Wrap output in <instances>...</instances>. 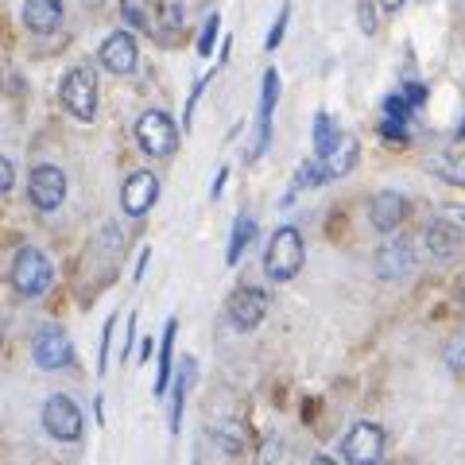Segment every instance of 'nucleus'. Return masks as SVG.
Segmentation results:
<instances>
[{
	"label": "nucleus",
	"mask_w": 465,
	"mask_h": 465,
	"mask_svg": "<svg viewBox=\"0 0 465 465\" xmlns=\"http://www.w3.org/2000/svg\"><path fill=\"white\" fill-rule=\"evenodd\" d=\"M302 260H307V244H302V232L295 225H280L268 241L264 252V272L272 283H291L302 272Z\"/></svg>",
	"instance_id": "f257e3e1"
},
{
	"label": "nucleus",
	"mask_w": 465,
	"mask_h": 465,
	"mask_svg": "<svg viewBox=\"0 0 465 465\" xmlns=\"http://www.w3.org/2000/svg\"><path fill=\"white\" fill-rule=\"evenodd\" d=\"M58 97H63V105H66L70 116H78V121H94V113H97V70L90 63L70 66Z\"/></svg>",
	"instance_id": "f03ea898"
},
{
	"label": "nucleus",
	"mask_w": 465,
	"mask_h": 465,
	"mask_svg": "<svg viewBox=\"0 0 465 465\" xmlns=\"http://www.w3.org/2000/svg\"><path fill=\"white\" fill-rule=\"evenodd\" d=\"M51 280H54L51 260L43 256L39 249L27 244V249L16 252V260H12V287H16L24 299H39L43 291L51 287Z\"/></svg>",
	"instance_id": "7ed1b4c3"
},
{
	"label": "nucleus",
	"mask_w": 465,
	"mask_h": 465,
	"mask_svg": "<svg viewBox=\"0 0 465 465\" xmlns=\"http://www.w3.org/2000/svg\"><path fill=\"white\" fill-rule=\"evenodd\" d=\"M136 140L148 155L163 159L179 148V128H174V121L163 109H148V113H140V121H136Z\"/></svg>",
	"instance_id": "20e7f679"
},
{
	"label": "nucleus",
	"mask_w": 465,
	"mask_h": 465,
	"mask_svg": "<svg viewBox=\"0 0 465 465\" xmlns=\"http://www.w3.org/2000/svg\"><path fill=\"white\" fill-rule=\"evenodd\" d=\"M345 465H376L384 458V430L376 423H353L341 442Z\"/></svg>",
	"instance_id": "39448f33"
},
{
	"label": "nucleus",
	"mask_w": 465,
	"mask_h": 465,
	"mask_svg": "<svg viewBox=\"0 0 465 465\" xmlns=\"http://www.w3.org/2000/svg\"><path fill=\"white\" fill-rule=\"evenodd\" d=\"M43 427H47V434L58 442H78L85 423H82V411H78L74 400L51 396L47 403H43Z\"/></svg>",
	"instance_id": "423d86ee"
},
{
	"label": "nucleus",
	"mask_w": 465,
	"mask_h": 465,
	"mask_svg": "<svg viewBox=\"0 0 465 465\" xmlns=\"http://www.w3.org/2000/svg\"><path fill=\"white\" fill-rule=\"evenodd\" d=\"M27 198H32V206L43 210V213H51L63 206V198H66V174L58 171L54 163H39L32 171V179H27Z\"/></svg>",
	"instance_id": "0eeeda50"
},
{
	"label": "nucleus",
	"mask_w": 465,
	"mask_h": 465,
	"mask_svg": "<svg viewBox=\"0 0 465 465\" xmlns=\"http://www.w3.org/2000/svg\"><path fill=\"white\" fill-rule=\"evenodd\" d=\"M32 357H35L39 369L54 372V369H66L70 361H74V345H70V338L58 326H43L32 341Z\"/></svg>",
	"instance_id": "6e6552de"
},
{
	"label": "nucleus",
	"mask_w": 465,
	"mask_h": 465,
	"mask_svg": "<svg viewBox=\"0 0 465 465\" xmlns=\"http://www.w3.org/2000/svg\"><path fill=\"white\" fill-rule=\"evenodd\" d=\"M275 101H280V74L268 70L264 74V90H260V109H256V136L249 143V159H260L272 143V113H275Z\"/></svg>",
	"instance_id": "1a4fd4ad"
},
{
	"label": "nucleus",
	"mask_w": 465,
	"mask_h": 465,
	"mask_svg": "<svg viewBox=\"0 0 465 465\" xmlns=\"http://www.w3.org/2000/svg\"><path fill=\"white\" fill-rule=\"evenodd\" d=\"M268 314V295L260 287H241L229 299V322L237 330H256Z\"/></svg>",
	"instance_id": "9d476101"
},
{
	"label": "nucleus",
	"mask_w": 465,
	"mask_h": 465,
	"mask_svg": "<svg viewBox=\"0 0 465 465\" xmlns=\"http://www.w3.org/2000/svg\"><path fill=\"white\" fill-rule=\"evenodd\" d=\"M97 58H101V66H105V70H113V74H133L136 58H140L133 32H113L105 43H101Z\"/></svg>",
	"instance_id": "9b49d317"
},
{
	"label": "nucleus",
	"mask_w": 465,
	"mask_h": 465,
	"mask_svg": "<svg viewBox=\"0 0 465 465\" xmlns=\"http://www.w3.org/2000/svg\"><path fill=\"white\" fill-rule=\"evenodd\" d=\"M155 198H159V179L152 171H136L133 179L124 183V191H121V206H124V213L143 217L155 206Z\"/></svg>",
	"instance_id": "f8f14e48"
},
{
	"label": "nucleus",
	"mask_w": 465,
	"mask_h": 465,
	"mask_svg": "<svg viewBox=\"0 0 465 465\" xmlns=\"http://www.w3.org/2000/svg\"><path fill=\"white\" fill-rule=\"evenodd\" d=\"M415 268V249H411V241H388L381 244V252H376V272H381V280H403L407 272Z\"/></svg>",
	"instance_id": "ddd939ff"
},
{
	"label": "nucleus",
	"mask_w": 465,
	"mask_h": 465,
	"mask_svg": "<svg viewBox=\"0 0 465 465\" xmlns=\"http://www.w3.org/2000/svg\"><path fill=\"white\" fill-rule=\"evenodd\" d=\"M407 217V198L396 194V191H381L372 202H369V222L372 229H381V232H391L400 222Z\"/></svg>",
	"instance_id": "4468645a"
},
{
	"label": "nucleus",
	"mask_w": 465,
	"mask_h": 465,
	"mask_svg": "<svg viewBox=\"0 0 465 465\" xmlns=\"http://www.w3.org/2000/svg\"><path fill=\"white\" fill-rule=\"evenodd\" d=\"M63 24V0H24V27L35 35H47Z\"/></svg>",
	"instance_id": "2eb2a0df"
},
{
	"label": "nucleus",
	"mask_w": 465,
	"mask_h": 465,
	"mask_svg": "<svg viewBox=\"0 0 465 465\" xmlns=\"http://www.w3.org/2000/svg\"><path fill=\"white\" fill-rule=\"evenodd\" d=\"M427 249L439 256V260H454L461 252V232L454 222H446V217H434L427 225Z\"/></svg>",
	"instance_id": "dca6fc26"
},
{
	"label": "nucleus",
	"mask_w": 465,
	"mask_h": 465,
	"mask_svg": "<svg viewBox=\"0 0 465 465\" xmlns=\"http://www.w3.org/2000/svg\"><path fill=\"white\" fill-rule=\"evenodd\" d=\"M411 105L403 101V94H388L384 97V113H381V133L391 140H403L407 136V124H411Z\"/></svg>",
	"instance_id": "f3484780"
},
{
	"label": "nucleus",
	"mask_w": 465,
	"mask_h": 465,
	"mask_svg": "<svg viewBox=\"0 0 465 465\" xmlns=\"http://www.w3.org/2000/svg\"><path fill=\"white\" fill-rule=\"evenodd\" d=\"M357 155H361L357 136H341V140H338V148L330 152V159H322V163H326V174H330V179H341V174H349V171L357 167Z\"/></svg>",
	"instance_id": "a211bd4d"
},
{
	"label": "nucleus",
	"mask_w": 465,
	"mask_h": 465,
	"mask_svg": "<svg viewBox=\"0 0 465 465\" xmlns=\"http://www.w3.org/2000/svg\"><path fill=\"white\" fill-rule=\"evenodd\" d=\"M427 171L439 174L442 183H454V186H465V152H439L427 159Z\"/></svg>",
	"instance_id": "6ab92c4d"
},
{
	"label": "nucleus",
	"mask_w": 465,
	"mask_h": 465,
	"mask_svg": "<svg viewBox=\"0 0 465 465\" xmlns=\"http://www.w3.org/2000/svg\"><path fill=\"white\" fill-rule=\"evenodd\" d=\"M338 124H333V116L330 113H318L314 116V159H330V152L338 148Z\"/></svg>",
	"instance_id": "aec40b11"
},
{
	"label": "nucleus",
	"mask_w": 465,
	"mask_h": 465,
	"mask_svg": "<svg viewBox=\"0 0 465 465\" xmlns=\"http://www.w3.org/2000/svg\"><path fill=\"white\" fill-rule=\"evenodd\" d=\"M326 179H330V174H326V163H322V159H302V167L295 171V183H291L287 202L295 198L299 191H314V186H322Z\"/></svg>",
	"instance_id": "412c9836"
},
{
	"label": "nucleus",
	"mask_w": 465,
	"mask_h": 465,
	"mask_svg": "<svg viewBox=\"0 0 465 465\" xmlns=\"http://www.w3.org/2000/svg\"><path fill=\"white\" fill-rule=\"evenodd\" d=\"M252 237H256V222H252L249 213L237 217V225H232V241H229V252H225L229 264H237V260L244 256V249L252 244Z\"/></svg>",
	"instance_id": "4be33fe9"
},
{
	"label": "nucleus",
	"mask_w": 465,
	"mask_h": 465,
	"mask_svg": "<svg viewBox=\"0 0 465 465\" xmlns=\"http://www.w3.org/2000/svg\"><path fill=\"white\" fill-rule=\"evenodd\" d=\"M183 20H186V12H183L179 0H159V5H155V32H159V35L179 32Z\"/></svg>",
	"instance_id": "5701e85b"
},
{
	"label": "nucleus",
	"mask_w": 465,
	"mask_h": 465,
	"mask_svg": "<svg viewBox=\"0 0 465 465\" xmlns=\"http://www.w3.org/2000/svg\"><path fill=\"white\" fill-rule=\"evenodd\" d=\"M174 330H179V322L171 318L167 330H163V345H159V376H155V391H159V396H163L167 384H171V365H174V361H171V345H174Z\"/></svg>",
	"instance_id": "b1692460"
},
{
	"label": "nucleus",
	"mask_w": 465,
	"mask_h": 465,
	"mask_svg": "<svg viewBox=\"0 0 465 465\" xmlns=\"http://www.w3.org/2000/svg\"><path fill=\"white\" fill-rule=\"evenodd\" d=\"M194 381V361L186 357L183 361V369H179V384H174V403H171V430H179L183 423V403H186V388H191Z\"/></svg>",
	"instance_id": "393cba45"
},
{
	"label": "nucleus",
	"mask_w": 465,
	"mask_h": 465,
	"mask_svg": "<svg viewBox=\"0 0 465 465\" xmlns=\"http://www.w3.org/2000/svg\"><path fill=\"white\" fill-rule=\"evenodd\" d=\"M446 365L454 372H465V333H458V338L446 345Z\"/></svg>",
	"instance_id": "a878e982"
},
{
	"label": "nucleus",
	"mask_w": 465,
	"mask_h": 465,
	"mask_svg": "<svg viewBox=\"0 0 465 465\" xmlns=\"http://www.w3.org/2000/svg\"><path fill=\"white\" fill-rule=\"evenodd\" d=\"M217 27H222V16H213L206 20V27H202V39H198V54H210L213 51V43H217Z\"/></svg>",
	"instance_id": "bb28decb"
},
{
	"label": "nucleus",
	"mask_w": 465,
	"mask_h": 465,
	"mask_svg": "<svg viewBox=\"0 0 465 465\" xmlns=\"http://www.w3.org/2000/svg\"><path fill=\"white\" fill-rule=\"evenodd\" d=\"M357 20H361V32L376 35V5L372 0H357Z\"/></svg>",
	"instance_id": "cd10ccee"
},
{
	"label": "nucleus",
	"mask_w": 465,
	"mask_h": 465,
	"mask_svg": "<svg viewBox=\"0 0 465 465\" xmlns=\"http://www.w3.org/2000/svg\"><path fill=\"white\" fill-rule=\"evenodd\" d=\"M287 20H291V8H280V16H275L272 32H268V39H264V47H268V51L280 47V39H283V32H287Z\"/></svg>",
	"instance_id": "c85d7f7f"
},
{
	"label": "nucleus",
	"mask_w": 465,
	"mask_h": 465,
	"mask_svg": "<svg viewBox=\"0 0 465 465\" xmlns=\"http://www.w3.org/2000/svg\"><path fill=\"white\" fill-rule=\"evenodd\" d=\"M403 101H407V105H411V109H423L427 105V85H407V90H403Z\"/></svg>",
	"instance_id": "c756f323"
},
{
	"label": "nucleus",
	"mask_w": 465,
	"mask_h": 465,
	"mask_svg": "<svg viewBox=\"0 0 465 465\" xmlns=\"http://www.w3.org/2000/svg\"><path fill=\"white\" fill-rule=\"evenodd\" d=\"M113 326H116V318H109L105 333H101V361H97V372H105V365H109V338H113Z\"/></svg>",
	"instance_id": "7c9ffc66"
},
{
	"label": "nucleus",
	"mask_w": 465,
	"mask_h": 465,
	"mask_svg": "<svg viewBox=\"0 0 465 465\" xmlns=\"http://www.w3.org/2000/svg\"><path fill=\"white\" fill-rule=\"evenodd\" d=\"M12 183H16V171H12V163H8L5 155H0V194H8Z\"/></svg>",
	"instance_id": "2f4dec72"
},
{
	"label": "nucleus",
	"mask_w": 465,
	"mask_h": 465,
	"mask_svg": "<svg viewBox=\"0 0 465 465\" xmlns=\"http://www.w3.org/2000/svg\"><path fill=\"white\" fill-rule=\"evenodd\" d=\"M407 0H381V8H388V12H396V8H403Z\"/></svg>",
	"instance_id": "473e14b6"
},
{
	"label": "nucleus",
	"mask_w": 465,
	"mask_h": 465,
	"mask_svg": "<svg viewBox=\"0 0 465 465\" xmlns=\"http://www.w3.org/2000/svg\"><path fill=\"white\" fill-rule=\"evenodd\" d=\"M311 465H338V461H333V458H326V454H318Z\"/></svg>",
	"instance_id": "72a5a7b5"
},
{
	"label": "nucleus",
	"mask_w": 465,
	"mask_h": 465,
	"mask_svg": "<svg viewBox=\"0 0 465 465\" xmlns=\"http://www.w3.org/2000/svg\"><path fill=\"white\" fill-rule=\"evenodd\" d=\"M85 5H97V0H85Z\"/></svg>",
	"instance_id": "f704fd0d"
},
{
	"label": "nucleus",
	"mask_w": 465,
	"mask_h": 465,
	"mask_svg": "<svg viewBox=\"0 0 465 465\" xmlns=\"http://www.w3.org/2000/svg\"><path fill=\"white\" fill-rule=\"evenodd\" d=\"M461 217H465V213H461Z\"/></svg>",
	"instance_id": "c9c22d12"
}]
</instances>
